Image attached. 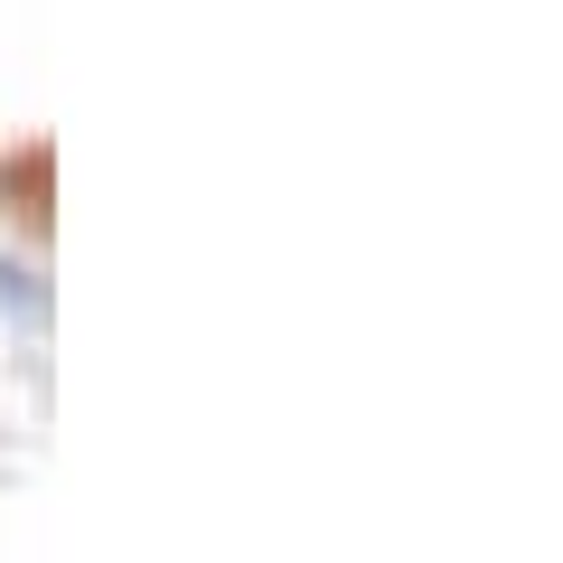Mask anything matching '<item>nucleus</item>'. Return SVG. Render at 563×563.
Instances as JSON below:
<instances>
[{
	"label": "nucleus",
	"mask_w": 563,
	"mask_h": 563,
	"mask_svg": "<svg viewBox=\"0 0 563 563\" xmlns=\"http://www.w3.org/2000/svg\"><path fill=\"white\" fill-rule=\"evenodd\" d=\"M0 310H10V320H29V329H47V291H38V263H0Z\"/></svg>",
	"instance_id": "nucleus-1"
}]
</instances>
